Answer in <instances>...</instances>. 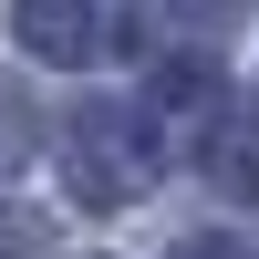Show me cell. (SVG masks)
<instances>
[{"label":"cell","mask_w":259,"mask_h":259,"mask_svg":"<svg viewBox=\"0 0 259 259\" xmlns=\"http://www.w3.org/2000/svg\"><path fill=\"white\" fill-rule=\"evenodd\" d=\"M156 177H166V145H156L145 104H114V94L73 104V124H62V187L83 207H135Z\"/></svg>","instance_id":"6da1fadb"},{"label":"cell","mask_w":259,"mask_h":259,"mask_svg":"<svg viewBox=\"0 0 259 259\" xmlns=\"http://www.w3.org/2000/svg\"><path fill=\"white\" fill-rule=\"evenodd\" d=\"M11 41H21V52H41V62H73V73H83V62L114 41V21L83 11V0H21V11H11Z\"/></svg>","instance_id":"7a4b0ae2"},{"label":"cell","mask_w":259,"mask_h":259,"mask_svg":"<svg viewBox=\"0 0 259 259\" xmlns=\"http://www.w3.org/2000/svg\"><path fill=\"white\" fill-rule=\"evenodd\" d=\"M197 156H207V177H218V197L259 207V104H228V114L197 135Z\"/></svg>","instance_id":"3957f363"},{"label":"cell","mask_w":259,"mask_h":259,"mask_svg":"<svg viewBox=\"0 0 259 259\" xmlns=\"http://www.w3.org/2000/svg\"><path fill=\"white\" fill-rule=\"evenodd\" d=\"M31 135H41V114H31V94H21V83H0V177H11L21 156H31Z\"/></svg>","instance_id":"277c9868"},{"label":"cell","mask_w":259,"mask_h":259,"mask_svg":"<svg viewBox=\"0 0 259 259\" xmlns=\"http://www.w3.org/2000/svg\"><path fill=\"white\" fill-rule=\"evenodd\" d=\"M41 249H52V228L31 207H0V259H41Z\"/></svg>","instance_id":"5b68a950"},{"label":"cell","mask_w":259,"mask_h":259,"mask_svg":"<svg viewBox=\"0 0 259 259\" xmlns=\"http://www.w3.org/2000/svg\"><path fill=\"white\" fill-rule=\"evenodd\" d=\"M177 259H259V249H239V239H177Z\"/></svg>","instance_id":"8992f818"}]
</instances>
